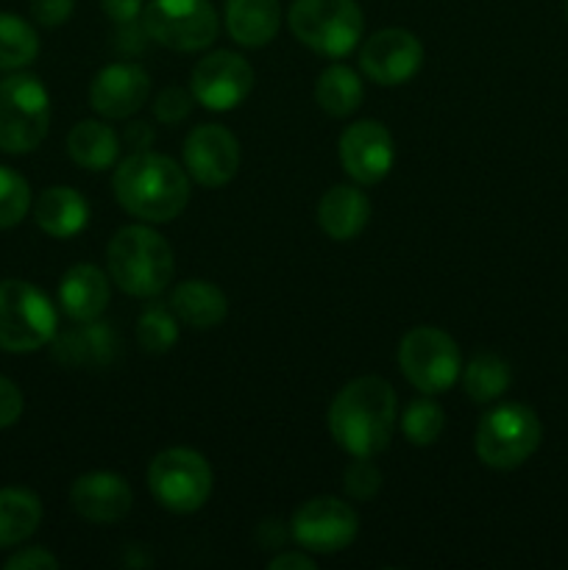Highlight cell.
I'll return each mask as SVG.
<instances>
[{"label": "cell", "instance_id": "3", "mask_svg": "<svg viewBox=\"0 0 568 570\" xmlns=\"http://www.w3.org/2000/svg\"><path fill=\"white\" fill-rule=\"evenodd\" d=\"M109 278L134 298H154L173 282L176 256L170 243L150 226H126L106 248Z\"/></svg>", "mask_w": 568, "mask_h": 570}, {"label": "cell", "instance_id": "32", "mask_svg": "<svg viewBox=\"0 0 568 570\" xmlns=\"http://www.w3.org/2000/svg\"><path fill=\"white\" fill-rule=\"evenodd\" d=\"M343 488L356 501H368L379 493V488H382V473L373 465L371 456H354V462L345 468Z\"/></svg>", "mask_w": 568, "mask_h": 570}, {"label": "cell", "instance_id": "1", "mask_svg": "<svg viewBox=\"0 0 568 570\" xmlns=\"http://www.w3.org/2000/svg\"><path fill=\"white\" fill-rule=\"evenodd\" d=\"M399 401L390 382L360 376L345 384L329 406V432L349 456H376L390 445Z\"/></svg>", "mask_w": 568, "mask_h": 570}, {"label": "cell", "instance_id": "26", "mask_svg": "<svg viewBox=\"0 0 568 570\" xmlns=\"http://www.w3.org/2000/svg\"><path fill=\"white\" fill-rule=\"evenodd\" d=\"M365 98V87L356 70L345 65H329L326 70L317 76L315 83V100L326 115L332 117H349L354 115Z\"/></svg>", "mask_w": 568, "mask_h": 570}, {"label": "cell", "instance_id": "15", "mask_svg": "<svg viewBox=\"0 0 568 570\" xmlns=\"http://www.w3.org/2000/svg\"><path fill=\"white\" fill-rule=\"evenodd\" d=\"M340 161H343V170L360 187L379 184L393 170V137H390V131L379 120L354 122L340 137Z\"/></svg>", "mask_w": 568, "mask_h": 570}, {"label": "cell", "instance_id": "38", "mask_svg": "<svg viewBox=\"0 0 568 570\" xmlns=\"http://www.w3.org/2000/svg\"><path fill=\"white\" fill-rule=\"evenodd\" d=\"M267 568L271 570H315L317 562L312 560L310 551H284V554L273 557V560L267 562Z\"/></svg>", "mask_w": 568, "mask_h": 570}, {"label": "cell", "instance_id": "30", "mask_svg": "<svg viewBox=\"0 0 568 570\" xmlns=\"http://www.w3.org/2000/svg\"><path fill=\"white\" fill-rule=\"evenodd\" d=\"M445 415L432 399H418L401 415V432L412 445H432L443 434Z\"/></svg>", "mask_w": 568, "mask_h": 570}, {"label": "cell", "instance_id": "14", "mask_svg": "<svg viewBox=\"0 0 568 570\" xmlns=\"http://www.w3.org/2000/svg\"><path fill=\"white\" fill-rule=\"evenodd\" d=\"M423 65V45L407 28H382L362 45L360 67L379 87H399L418 76Z\"/></svg>", "mask_w": 568, "mask_h": 570}, {"label": "cell", "instance_id": "12", "mask_svg": "<svg viewBox=\"0 0 568 570\" xmlns=\"http://www.w3.org/2000/svg\"><path fill=\"white\" fill-rule=\"evenodd\" d=\"M254 89V67L234 50H212L193 67L189 92L209 111H232Z\"/></svg>", "mask_w": 568, "mask_h": 570}, {"label": "cell", "instance_id": "39", "mask_svg": "<svg viewBox=\"0 0 568 570\" xmlns=\"http://www.w3.org/2000/svg\"><path fill=\"white\" fill-rule=\"evenodd\" d=\"M123 137H126V142L131 145L134 150H148L150 142H154V128H150L148 122H131Z\"/></svg>", "mask_w": 568, "mask_h": 570}, {"label": "cell", "instance_id": "16", "mask_svg": "<svg viewBox=\"0 0 568 570\" xmlns=\"http://www.w3.org/2000/svg\"><path fill=\"white\" fill-rule=\"evenodd\" d=\"M150 95L148 72L131 61L106 65L89 83V106L106 120H126L137 115Z\"/></svg>", "mask_w": 568, "mask_h": 570}, {"label": "cell", "instance_id": "10", "mask_svg": "<svg viewBox=\"0 0 568 570\" xmlns=\"http://www.w3.org/2000/svg\"><path fill=\"white\" fill-rule=\"evenodd\" d=\"M143 31L161 48L195 53L215 42L221 22L209 0H150L143 9Z\"/></svg>", "mask_w": 568, "mask_h": 570}, {"label": "cell", "instance_id": "36", "mask_svg": "<svg viewBox=\"0 0 568 570\" xmlns=\"http://www.w3.org/2000/svg\"><path fill=\"white\" fill-rule=\"evenodd\" d=\"M22 406H26V401H22L20 387L0 376V429L14 426L22 415Z\"/></svg>", "mask_w": 568, "mask_h": 570}, {"label": "cell", "instance_id": "25", "mask_svg": "<svg viewBox=\"0 0 568 570\" xmlns=\"http://www.w3.org/2000/svg\"><path fill=\"white\" fill-rule=\"evenodd\" d=\"M42 523V501L26 488H0V549L26 543Z\"/></svg>", "mask_w": 568, "mask_h": 570}, {"label": "cell", "instance_id": "9", "mask_svg": "<svg viewBox=\"0 0 568 570\" xmlns=\"http://www.w3.org/2000/svg\"><path fill=\"white\" fill-rule=\"evenodd\" d=\"M399 365L407 382L423 395L445 393L462 373L454 337L434 326H418L404 334L399 345Z\"/></svg>", "mask_w": 568, "mask_h": 570}, {"label": "cell", "instance_id": "22", "mask_svg": "<svg viewBox=\"0 0 568 570\" xmlns=\"http://www.w3.org/2000/svg\"><path fill=\"white\" fill-rule=\"evenodd\" d=\"M226 31L243 48H265L282 28L278 0H226Z\"/></svg>", "mask_w": 568, "mask_h": 570}, {"label": "cell", "instance_id": "35", "mask_svg": "<svg viewBox=\"0 0 568 570\" xmlns=\"http://www.w3.org/2000/svg\"><path fill=\"white\" fill-rule=\"evenodd\" d=\"M6 570H56L59 560L50 554L42 546H31V549H20L3 562Z\"/></svg>", "mask_w": 568, "mask_h": 570}, {"label": "cell", "instance_id": "37", "mask_svg": "<svg viewBox=\"0 0 568 570\" xmlns=\"http://www.w3.org/2000/svg\"><path fill=\"white\" fill-rule=\"evenodd\" d=\"M100 9L117 26H131V22L143 20L145 0H100Z\"/></svg>", "mask_w": 568, "mask_h": 570}, {"label": "cell", "instance_id": "20", "mask_svg": "<svg viewBox=\"0 0 568 570\" xmlns=\"http://www.w3.org/2000/svg\"><path fill=\"white\" fill-rule=\"evenodd\" d=\"M368 220H371V200L360 187H351V184H337L317 204V223L323 234L337 243L360 237Z\"/></svg>", "mask_w": 568, "mask_h": 570}, {"label": "cell", "instance_id": "5", "mask_svg": "<svg viewBox=\"0 0 568 570\" xmlns=\"http://www.w3.org/2000/svg\"><path fill=\"white\" fill-rule=\"evenodd\" d=\"M50 128V95L31 72L0 81V150L22 156L45 142Z\"/></svg>", "mask_w": 568, "mask_h": 570}, {"label": "cell", "instance_id": "19", "mask_svg": "<svg viewBox=\"0 0 568 570\" xmlns=\"http://www.w3.org/2000/svg\"><path fill=\"white\" fill-rule=\"evenodd\" d=\"M111 298L109 278L95 265H72L61 276L59 304L65 315L76 323L98 321Z\"/></svg>", "mask_w": 568, "mask_h": 570}, {"label": "cell", "instance_id": "11", "mask_svg": "<svg viewBox=\"0 0 568 570\" xmlns=\"http://www.w3.org/2000/svg\"><path fill=\"white\" fill-rule=\"evenodd\" d=\"M360 532V518L351 504L334 495H317L295 510L290 534L310 554H337L349 549Z\"/></svg>", "mask_w": 568, "mask_h": 570}, {"label": "cell", "instance_id": "18", "mask_svg": "<svg viewBox=\"0 0 568 570\" xmlns=\"http://www.w3.org/2000/svg\"><path fill=\"white\" fill-rule=\"evenodd\" d=\"M53 345V356L67 367H87V371H104L117 360L120 351V340L109 323L87 321L76 323L67 332H56L50 340Z\"/></svg>", "mask_w": 568, "mask_h": 570}, {"label": "cell", "instance_id": "23", "mask_svg": "<svg viewBox=\"0 0 568 570\" xmlns=\"http://www.w3.org/2000/svg\"><path fill=\"white\" fill-rule=\"evenodd\" d=\"M170 309L176 312L182 323L206 332V328H215L226 321L228 301L215 284L204 282V278H189V282H182L173 289Z\"/></svg>", "mask_w": 568, "mask_h": 570}, {"label": "cell", "instance_id": "28", "mask_svg": "<svg viewBox=\"0 0 568 570\" xmlns=\"http://www.w3.org/2000/svg\"><path fill=\"white\" fill-rule=\"evenodd\" d=\"M39 56V37L31 22L0 11V70L17 72Z\"/></svg>", "mask_w": 568, "mask_h": 570}, {"label": "cell", "instance_id": "7", "mask_svg": "<svg viewBox=\"0 0 568 570\" xmlns=\"http://www.w3.org/2000/svg\"><path fill=\"white\" fill-rule=\"evenodd\" d=\"M543 440V426H540L535 410L527 404H499L477 426V456L482 465L493 471H512L523 465Z\"/></svg>", "mask_w": 568, "mask_h": 570}, {"label": "cell", "instance_id": "27", "mask_svg": "<svg viewBox=\"0 0 568 570\" xmlns=\"http://www.w3.org/2000/svg\"><path fill=\"white\" fill-rule=\"evenodd\" d=\"M510 382V365L490 351L473 356L462 371V387H466L468 399L477 401V404H490V401L501 399Z\"/></svg>", "mask_w": 568, "mask_h": 570}, {"label": "cell", "instance_id": "34", "mask_svg": "<svg viewBox=\"0 0 568 570\" xmlns=\"http://www.w3.org/2000/svg\"><path fill=\"white\" fill-rule=\"evenodd\" d=\"M76 0H31V17L45 28L65 26L72 17Z\"/></svg>", "mask_w": 568, "mask_h": 570}, {"label": "cell", "instance_id": "13", "mask_svg": "<svg viewBox=\"0 0 568 570\" xmlns=\"http://www.w3.org/2000/svg\"><path fill=\"white\" fill-rule=\"evenodd\" d=\"M239 142L228 128L204 122L184 139V170L200 187H226L239 170Z\"/></svg>", "mask_w": 568, "mask_h": 570}, {"label": "cell", "instance_id": "24", "mask_svg": "<svg viewBox=\"0 0 568 570\" xmlns=\"http://www.w3.org/2000/svg\"><path fill=\"white\" fill-rule=\"evenodd\" d=\"M67 154L84 170H106L120 156V137L100 120H81L67 134Z\"/></svg>", "mask_w": 568, "mask_h": 570}, {"label": "cell", "instance_id": "2", "mask_svg": "<svg viewBox=\"0 0 568 570\" xmlns=\"http://www.w3.org/2000/svg\"><path fill=\"white\" fill-rule=\"evenodd\" d=\"M189 181L182 165L165 154L134 150L117 165L111 187L115 198L128 215L143 223H170L187 209Z\"/></svg>", "mask_w": 568, "mask_h": 570}, {"label": "cell", "instance_id": "4", "mask_svg": "<svg viewBox=\"0 0 568 570\" xmlns=\"http://www.w3.org/2000/svg\"><path fill=\"white\" fill-rule=\"evenodd\" d=\"M287 22L301 45L326 59L349 56L365 31V17L356 0H293Z\"/></svg>", "mask_w": 568, "mask_h": 570}, {"label": "cell", "instance_id": "17", "mask_svg": "<svg viewBox=\"0 0 568 570\" xmlns=\"http://www.w3.org/2000/svg\"><path fill=\"white\" fill-rule=\"evenodd\" d=\"M131 488L120 473L92 471L72 482L70 504L89 523H120L131 512Z\"/></svg>", "mask_w": 568, "mask_h": 570}, {"label": "cell", "instance_id": "6", "mask_svg": "<svg viewBox=\"0 0 568 570\" xmlns=\"http://www.w3.org/2000/svg\"><path fill=\"white\" fill-rule=\"evenodd\" d=\"M59 332V315L48 295L22 278L0 282V348L31 354L45 348Z\"/></svg>", "mask_w": 568, "mask_h": 570}, {"label": "cell", "instance_id": "21", "mask_svg": "<svg viewBox=\"0 0 568 570\" xmlns=\"http://www.w3.org/2000/svg\"><path fill=\"white\" fill-rule=\"evenodd\" d=\"M33 220L48 237L70 239L89 223V204L76 187H48L33 204Z\"/></svg>", "mask_w": 568, "mask_h": 570}, {"label": "cell", "instance_id": "31", "mask_svg": "<svg viewBox=\"0 0 568 570\" xmlns=\"http://www.w3.org/2000/svg\"><path fill=\"white\" fill-rule=\"evenodd\" d=\"M31 209V187L26 178L11 167L0 165V232L14 228L17 223L26 220Z\"/></svg>", "mask_w": 568, "mask_h": 570}, {"label": "cell", "instance_id": "40", "mask_svg": "<svg viewBox=\"0 0 568 570\" xmlns=\"http://www.w3.org/2000/svg\"><path fill=\"white\" fill-rule=\"evenodd\" d=\"M566 20H568V0H566Z\"/></svg>", "mask_w": 568, "mask_h": 570}, {"label": "cell", "instance_id": "29", "mask_svg": "<svg viewBox=\"0 0 568 570\" xmlns=\"http://www.w3.org/2000/svg\"><path fill=\"white\" fill-rule=\"evenodd\" d=\"M178 340V317L170 306L150 304L137 321V343L148 354H167Z\"/></svg>", "mask_w": 568, "mask_h": 570}, {"label": "cell", "instance_id": "8", "mask_svg": "<svg viewBox=\"0 0 568 570\" xmlns=\"http://www.w3.org/2000/svg\"><path fill=\"white\" fill-rule=\"evenodd\" d=\"M148 488L165 510L189 515L209 501L215 479L204 454L193 449H167L150 462Z\"/></svg>", "mask_w": 568, "mask_h": 570}, {"label": "cell", "instance_id": "33", "mask_svg": "<svg viewBox=\"0 0 568 570\" xmlns=\"http://www.w3.org/2000/svg\"><path fill=\"white\" fill-rule=\"evenodd\" d=\"M193 100H195L193 92H187V89H182V87L161 89L154 100L156 120L165 122V126H176V122H182L184 117L189 115V109H193Z\"/></svg>", "mask_w": 568, "mask_h": 570}]
</instances>
